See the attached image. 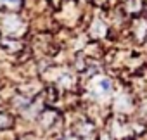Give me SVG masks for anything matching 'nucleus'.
<instances>
[{
    "label": "nucleus",
    "instance_id": "nucleus-1",
    "mask_svg": "<svg viewBox=\"0 0 147 140\" xmlns=\"http://www.w3.org/2000/svg\"><path fill=\"white\" fill-rule=\"evenodd\" d=\"M11 125H12L11 116H7V114H2V116H0V128H9Z\"/></svg>",
    "mask_w": 147,
    "mask_h": 140
},
{
    "label": "nucleus",
    "instance_id": "nucleus-2",
    "mask_svg": "<svg viewBox=\"0 0 147 140\" xmlns=\"http://www.w3.org/2000/svg\"><path fill=\"white\" fill-rule=\"evenodd\" d=\"M99 85H100V88H102L106 94H107V92H111V88H113L111 80H106V78H104V80H100V81H99Z\"/></svg>",
    "mask_w": 147,
    "mask_h": 140
},
{
    "label": "nucleus",
    "instance_id": "nucleus-3",
    "mask_svg": "<svg viewBox=\"0 0 147 140\" xmlns=\"http://www.w3.org/2000/svg\"><path fill=\"white\" fill-rule=\"evenodd\" d=\"M2 4H9V5H19L21 0H0Z\"/></svg>",
    "mask_w": 147,
    "mask_h": 140
}]
</instances>
